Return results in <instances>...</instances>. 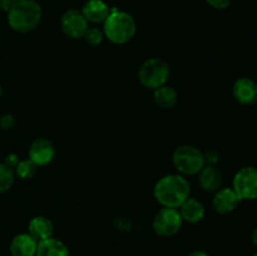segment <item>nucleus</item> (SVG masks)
<instances>
[{
	"instance_id": "20",
	"label": "nucleus",
	"mask_w": 257,
	"mask_h": 256,
	"mask_svg": "<svg viewBox=\"0 0 257 256\" xmlns=\"http://www.w3.org/2000/svg\"><path fill=\"white\" fill-rule=\"evenodd\" d=\"M14 168L9 167L4 162L0 163V193H4L12 188L15 181Z\"/></svg>"
},
{
	"instance_id": "3",
	"label": "nucleus",
	"mask_w": 257,
	"mask_h": 256,
	"mask_svg": "<svg viewBox=\"0 0 257 256\" xmlns=\"http://www.w3.org/2000/svg\"><path fill=\"white\" fill-rule=\"evenodd\" d=\"M137 32L136 20L130 13L112 8L110 14L103 23L104 37L113 44L122 45L132 40Z\"/></svg>"
},
{
	"instance_id": "21",
	"label": "nucleus",
	"mask_w": 257,
	"mask_h": 256,
	"mask_svg": "<svg viewBox=\"0 0 257 256\" xmlns=\"http://www.w3.org/2000/svg\"><path fill=\"white\" fill-rule=\"evenodd\" d=\"M84 40L90 45H99L104 39V33L97 27H89L84 34Z\"/></svg>"
},
{
	"instance_id": "11",
	"label": "nucleus",
	"mask_w": 257,
	"mask_h": 256,
	"mask_svg": "<svg viewBox=\"0 0 257 256\" xmlns=\"http://www.w3.org/2000/svg\"><path fill=\"white\" fill-rule=\"evenodd\" d=\"M241 202V198L237 193L233 191L232 187H221L215 192L212 200V206L215 211L220 215H227L236 210L238 203Z\"/></svg>"
},
{
	"instance_id": "7",
	"label": "nucleus",
	"mask_w": 257,
	"mask_h": 256,
	"mask_svg": "<svg viewBox=\"0 0 257 256\" xmlns=\"http://www.w3.org/2000/svg\"><path fill=\"white\" fill-rule=\"evenodd\" d=\"M232 188L242 200H257V167L247 166L236 172L232 180Z\"/></svg>"
},
{
	"instance_id": "17",
	"label": "nucleus",
	"mask_w": 257,
	"mask_h": 256,
	"mask_svg": "<svg viewBox=\"0 0 257 256\" xmlns=\"http://www.w3.org/2000/svg\"><path fill=\"white\" fill-rule=\"evenodd\" d=\"M35 256H70V252L63 241L55 237H49L38 242Z\"/></svg>"
},
{
	"instance_id": "24",
	"label": "nucleus",
	"mask_w": 257,
	"mask_h": 256,
	"mask_svg": "<svg viewBox=\"0 0 257 256\" xmlns=\"http://www.w3.org/2000/svg\"><path fill=\"white\" fill-rule=\"evenodd\" d=\"M203 156H205L206 165L215 166V163L218 161V153L215 151H208V152L203 153Z\"/></svg>"
},
{
	"instance_id": "22",
	"label": "nucleus",
	"mask_w": 257,
	"mask_h": 256,
	"mask_svg": "<svg viewBox=\"0 0 257 256\" xmlns=\"http://www.w3.org/2000/svg\"><path fill=\"white\" fill-rule=\"evenodd\" d=\"M14 125H15V118L13 114L7 113V114H3L2 117H0V128H2V130L4 131L12 130Z\"/></svg>"
},
{
	"instance_id": "16",
	"label": "nucleus",
	"mask_w": 257,
	"mask_h": 256,
	"mask_svg": "<svg viewBox=\"0 0 257 256\" xmlns=\"http://www.w3.org/2000/svg\"><path fill=\"white\" fill-rule=\"evenodd\" d=\"M178 212H180L181 217L185 222L188 223H197L203 220L205 217V207L202 203L196 198L188 197L182 205L178 207Z\"/></svg>"
},
{
	"instance_id": "2",
	"label": "nucleus",
	"mask_w": 257,
	"mask_h": 256,
	"mask_svg": "<svg viewBox=\"0 0 257 256\" xmlns=\"http://www.w3.org/2000/svg\"><path fill=\"white\" fill-rule=\"evenodd\" d=\"M8 24L17 33H29L39 27L43 10L37 0H18L9 9Z\"/></svg>"
},
{
	"instance_id": "28",
	"label": "nucleus",
	"mask_w": 257,
	"mask_h": 256,
	"mask_svg": "<svg viewBox=\"0 0 257 256\" xmlns=\"http://www.w3.org/2000/svg\"><path fill=\"white\" fill-rule=\"evenodd\" d=\"M7 2H9V3H12V4H14V3L18 2V0H7Z\"/></svg>"
},
{
	"instance_id": "9",
	"label": "nucleus",
	"mask_w": 257,
	"mask_h": 256,
	"mask_svg": "<svg viewBox=\"0 0 257 256\" xmlns=\"http://www.w3.org/2000/svg\"><path fill=\"white\" fill-rule=\"evenodd\" d=\"M55 157V148L53 143L47 138H37L33 141L30 145L29 152H28V158L32 160L38 167L40 166H47L54 160Z\"/></svg>"
},
{
	"instance_id": "27",
	"label": "nucleus",
	"mask_w": 257,
	"mask_h": 256,
	"mask_svg": "<svg viewBox=\"0 0 257 256\" xmlns=\"http://www.w3.org/2000/svg\"><path fill=\"white\" fill-rule=\"evenodd\" d=\"M252 242L255 243V246H257V227L255 228V231L252 232Z\"/></svg>"
},
{
	"instance_id": "10",
	"label": "nucleus",
	"mask_w": 257,
	"mask_h": 256,
	"mask_svg": "<svg viewBox=\"0 0 257 256\" xmlns=\"http://www.w3.org/2000/svg\"><path fill=\"white\" fill-rule=\"evenodd\" d=\"M232 94L236 102L242 105L257 103V83L248 77H241L233 83Z\"/></svg>"
},
{
	"instance_id": "23",
	"label": "nucleus",
	"mask_w": 257,
	"mask_h": 256,
	"mask_svg": "<svg viewBox=\"0 0 257 256\" xmlns=\"http://www.w3.org/2000/svg\"><path fill=\"white\" fill-rule=\"evenodd\" d=\"M206 3H207L210 7L215 8V9L222 10L230 7L232 0H206Z\"/></svg>"
},
{
	"instance_id": "6",
	"label": "nucleus",
	"mask_w": 257,
	"mask_h": 256,
	"mask_svg": "<svg viewBox=\"0 0 257 256\" xmlns=\"http://www.w3.org/2000/svg\"><path fill=\"white\" fill-rule=\"evenodd\" d=\"M182 223L183 220L178 212V208L162 207L153 217L152 228L158 236L170 237L181 230Z\"/></svg>"
},
{
	"instance_id": "26",
	"label": "nucleus",
	"mask_w": 257,
	"mask_h": 256,
	"mask_svg": "<svg viewBox=\"0 0 257 256\" xmlns=\"http://www.w3.org/2000/svg\"><path fill=\"white\" fill-rule=\"evenodd\" d=\"M188 256H210L207 252H205V251H201V250H196V251H192L191 253H188Z\"/></svg>"
},
{
	"instance_id": "12",
	"label": "nucleus",
	"mask_w": 257,
	"mask_h": 256,
	"mask_svg": "<svg viewBox=\"0 0 257 256\" xmlns=\"http://www.w3.org/2000/svg\"><path fill=\"white\" fill-rule=\"evenodd\" d=\"M112 8L103 0H88L84 3L82 8V14L84 15L85 20L92 24H100L104 23L108 15L110 14Z\"/></svg>"
},
{
	"instance_id": "1",
	"label": "nucleus",
	"mask_w": 257,
	"mask_h": 256,
	"mask_svg": "<svg viewBox=\"0 0 257 256\" xmlns=\"http://www.w3.org/2000/svg\"><path fill=\"white\" fill-rule=\"evenodd\" d=\"M191 193L190 182L180 173H170L156 182L153 196L162 207L178 208Z\"/></svg>"
},
{
	"instance_id": "29",
	"label": "nucleus",
	"mask_w": 257,
	"mask_h": 256,
	"mask_svg": "<svg viewBox=\"0 0 257 256\" xmlns=\"http://www.w3.org/2000/svg\"><path fill=\"white\" fill-rule=\"evenodd\" d=\"M2 93H3V88H2V85H0V97H2Z\"/></svg>"
},
{
	"instance_id": "25",
	"label": "nucleus",
	"mask_w": 257,
	"mask_h": 256,
	"mask_svg": "<svg viewBox=\"0 0 257 256\" xmlns=\"http://www.w3.org/2000/svg\"><path fill=\"white\" fill-rule=\"evenodd\" d=\"M19 161H20L19 160V156L15 155V153H9V155H8L7 157H5L4 163H5V165L9 166V167L15 168V166H17L18 163H19Z\"/></svg>"
},
{
	"instance_id": "5",
	"label": "nucleus",
	"mask_w": 257,
	"mask_h": 256,
	"mask_svg": "<svg viewBox=\"0 0 257 256\" xmlns=\"http://www.w3.org/2000/svg\"><path fill=\"white\" fill-rule=\"evenodd\" d=\"M171 69L166 60L161 58H150L145 60L138 69V80L148 89H157L167 83Z\"/></svg>"
},
{
	"instance_id": "4",
	"label": "nucleus",
	"mask_w": 257,
	"mask_h": 256,
	"mask_svg": "<svg viewBox=\"0 0 257 256\" xmlns=\"http://www.w3.org/2000/svg\"><path fill=\"white\" fill-rule=\"evenodd\" d=\"M172 162L182 176L198 175L206 166L203 152L192 145L178 146L172 155Z\"/></svg>"
},
{
	"instance_id": "13",
	"label": "nucleus",
	"mask_w": 257,
	"mask_h": 256,
	"mask_svg": "<svg viewBox=\"0 0 257 256\" xmlns=\"http://www.w3.org/2000/svg\"><path fill=\"white\" fill-rule=\"evenodd\" d=\"M38 248V241L29 233H19L13 237L9 245L12 256H35Z\"/></svg>"
},
{
	"instance_id": "8",
	"label": "nucleus",
	"mask_w": 257,
	"mask_h": 256,
	"mask_svg": "<svg viewBox=\"0 0 257 256\" xmlns=\"http://www.w3.org/2000/svg\"><path fill=\"white\" fill-rule=\"evenodd\" d=\"M89 23L85 20L84 15L78 9H69L60 18V28L62 32L72 39H80L84 37L85 32L89 27Z\"/></svg>"
},
{
	"instance_id": "18",
	"label": "nucleus",
	"mask_w": 257,
	"mask_h": 256,
	"mask_svg": "<svg viewBox=\"0 0 257 256\" xmlns=\"http://www.w3.org/2000/svg\"><path fill=\"white\" fill-rule=\"evenodd\" d=\"M153 100L158 107L163 108V109H170L177 104L178 94L172 87L165 84L153 90Z\"/></svg>"
},
{
	"instance_id": "19",
	"label": "nucleus",
	"mask_w": 257,
	"mask_h": 256,
	"mask_svg": "<svg viewBox=\"0 0 257 256\" xmlns=\"http://www.w3.org/2000/svg\"><path fill=\"white\" fill-rule=\"evenodd\" d=\"M38 166L33 162L32 160L27 158V160H20L19 163L15 166L14 172L15 176L20 178V180H30L34 177L35 172H37Z\"/></svg>"
},
{
	"instance_id": "30",
	"label": "nucleus",
	"mask_w": 257,
	"mask_h": 256,
	"mask_svg": "<svg viewBox=\"0 0 257 256\" xmlns=\"http://www.w3.org/2000/svg\"><path fill=\"white\" fill-rule=\"evenodd\" d=\"M253 256H257V252H256V253H255V255H253Z\"/></svg>"
},
{
	"instance_id": "15",
	"label": "nucleus",
	"mask_w": 257,
	"mask_h": 256,
	"mask_svg": "<svg viewBox=\"0 0 257 256\" xmlns=\"http://www.w3.org/2000/svg\"><path fill=\"white\" fill-rule=\"evenodd\" d=\"M53 232H54V225H53L52 220L48 218L47 216H35L29 221L28 233L33 236L38 242L53 237Z\"/></svg>"
},
{
	"instance_id": "14",
	"label": "nucleus",
	"mask_w": 257,
	"mask_h": 256,
	"mask_svg": "<svg viewBox=\"0 0 257 256\" xmlns=\"http://www.w3.org/2000/svg\"><path fill=\"white\" fill-rule=\"evenodd\" d=\"M198 182L201 187L207 192H216L222 187L223 176L216 166L206 165L198 172Z\"/></svg>"
}]
</instances>
